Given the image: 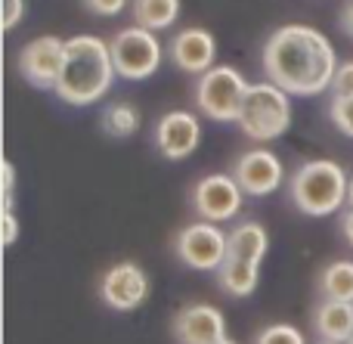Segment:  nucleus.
<instances>
[{
    "instance_id": "b1692460",
    "label": "nucleus",
    "mask_w": 353,
    "mask_h": 344,
    "mask_svg": "<svg viewBox=\"0 0 353 344\" xmlns=\"http://www.w3.org/2000/svg\"><path fill=\"white\" fill-rule=\"evenodd\" d=\"M81 3H84L87 10L93 12V16H105V19H112V16H121L124 6H128L130 0H81Z\"/></svg>"
},
{
    "instance_id": "473e14b6",
    "label": "nucleus",
    "mask_w": 353,
    "mask_h": 344,
    "mask_svg": "<svg viewBox=\"0 0 353 344\" xmlns=\"http://www.w3.org/2000/svg\"><path fill=\"white\" fill-rule=\"evenodd\" d=\"M347 344H353V335H350V338H347Z\"/></svg>"
},
{
    "instance_id": "dca6fc26",
    "label": "nucleus",
    "mask_w": 353,
    "mask_h": 344,
    "mask_svg": "<svg viewBox=\"0 0 353 344\" xmlns=\"http://www.w3.org/2000/svg\"><path fill=\"white\" fill-rule=\"evenodd\" d=\"M217 283L226 295L232 298H248L261 283V264L245 258H226L217 270Z\"/></svg>"
},
{
    "instance_id": "6e6552de",
    "label": "nucleus",
    "mask_w": 353,
    "mask_h": 344,
    "mask_svg": "<svg viewBox=\"0 0 353 344\" xmlns=\"http://www.w3.org/2000/svg\"><path fill=\"white\" fill-rule=\"evenodd\" d=\"M245 190L232 174H208L192 190V208L199 211L201 221L226 223L242 211Z\"/></svg>"
},
{
    "instance_id": "6ab92c4d",
    "label": "nucleus",
    "mask_w": 353,
    "mask_h": 344,
    "mask_svg": "<svg viewBox=\"0 0 353 344\" xmlns=\"http://www.w3.org/2000/svg\"><path fill=\"white\" fill-rule=\"evenodd\" d=\"M323 301H347L353 304V261H332L319 273Z\"/></svg>"
},
{
    "instance_id": "5701e85b",
    "label": "nucleus",
    "mask_w": 353,
    "mask_h": 344,
    "mask_svg": "<svg viewBox=\"0 0 353 344\" xmlns=\"http://www.w3.org/2000/svg\"><path fill=\"white\" fill-rule=\"evenodd\" d=\"M332 97H353V59L338 62V72L332 78Z\"/></svg>"
},
{
    "instance_id": "f3484780",
    "label": "nucleus",
    "mask_w": 353,
    "mask_h": 344,
    "mask_svg": "<svg viewBox=\"0 0 353 344\" xmlns=\"http://www.w3.org/2000/svg\"><path fill=\"white\" fill-rule=\"evenodd\" d=\"M270 248V236L267 230L257 221H242L230 230V248H226V258H245V261H257L261 264L263 254Z\"/></svg>"
},
{
    "instance_id": "cd10ccee",
    "label": "nucleus",
    "mask_w": 353,
    "mask_h": 344,
    "mask_svg": "<svg viewBox=\"0 0 353 344\" xmlns=\"http://www.w3.org/2000/svg\"><path fill=\"white\" fill-rule=\"evenodd\" d=\"M341 230H344V239H347L350 248H353V208H347L341 214Z\"/></svg>"
},
{
    "instance_id": "7c9ffc66",
    "label": "nucleus",
    "mask_w": 353,
    "mask_h": 344,
    "mask_svg": "<svg viewBox=\"0 0 353 344\" xmlns=\"http://www.w3.org/2000/svg\"><path fill=\"white\" fill-rule=\"evenodd\" d=\"M319 344H338V341H323V338H319Z\"/></svg>"
},
{
    "instance_id": "4468645a",
    "label": "nucleus",
    "mask_w": 353,
    "mask_h": 344,
    "mask_svg": "<svg viewBox=\"0 0 353 344\" xmlns=\"http://www.w3.org/2000/svg\"><path fill=\"white\" fill-rule=\"evenodd\" d=\"M168 56L180 72L189 74H205L208 68H214V59H217V41L208 28H183L174 34L171 47H168Z\"/></svg>"
},
{
    "instance_id": "c756f323",
    "label": "nucleus",
    "mask_w": 353,
    "mask_h": 344,
    "mask_svg": "<svg viewBox=\"0 0 353 344\" xmlns=\"http://www.w3.org/2000/svg\"><path fill=\"white\" fill-rule=\"evenodd\" d=\"M347 208H353V174H350V180H347Z\"/></svg>"
},
{
    "instance_id": "bb28decb",
    "label": "nucleus",
    "mask_w": 353,
    "mask_h": 344,
    "mask_svg": "<svg viewBox=\"0 0 353 344\" xmlns=\"http://www.w3.org/2000/svg\"><path fill=\"white\" fill-rule=\"evenodd\" d=\"M19 239V221L12 211H3V242L6 245H16Z\"/></svg>"
},
{
    "instance_id": "9b49d317",
    "label": "nucleus",
    "mask_w": 353,
    "mask_h": 344,
    "mask_svg": "<svg viewBox=\"0 0 353 344\" xmlns=\"http://www.w3.org/2000/svg\"><path fill=\"white\" fill-rule=\"evenodd\" d=\"M232 177L239 180V186L245 190V196H270L282 186L285 180V168H282L279 155L270 149H248L236 159L232 165Z\"/></svg>"
},
{
    "instance_id": "a878e982",
    "label": "nucleus",
    "mask_w": 353,
    "mask_h": 344,
    "mask_svg": "<svg viewBox=\"0 0 353 344\" xmlns=\"http://www.w3.org/2000/svg\"><path fill=\"white\" fill-rule=\"evenodd\" d=\"M12 199H16V168L12 161H3V211H12Z\"/></svg>"
},
{
    "instance_id": "aec40b11",
    "label": "nucleus",
    "mask_w": 353,
    "mask_h": 344,
    "mask_svg": "<svg viewBox=\"0 0 353 344\" xmlns=\"http://www.w3.org/2000/svg\"><path fill=\"white\" fill-rule=\"evenodd\" d=\"M99 124H103V130L109 136H115V140H124V136H134L137 130H140V109H137L134 103H112L103 109V115H99Z\"/></svg>"
},
{
    "instance_id": "0eeeda50",
    "label": "nucleus",
    "mask_w": 353,
    "mask_h": 344,
    "mask_svg": "<svg viewBox=\"0 0 353 344\" xmlns=\"http://www.w3.org/2000/svg\"><path fill=\"white\" fill-rule=\"evenodd\" d=\"M174 248H176V258H180L186 267L201 270V273H211V270L217 273L220 264L226 261L230 233H223L220 223L199 221V223H189V227L180 230Z\"/></svg>"
},
{
    "instance_id": "423d86ee",
    "label": "nucleus",
    "mask_w": 353,
    "mask_h": 344,
    "mask_svg": "<svg viewBox=\"0 0 353 344\" xmlns=\"http://www.w3.org/2000/svg\"><path fill=\"white\" fill-rule=\"evenodd\" d=\"M112 62H115L118 78L124 81H146L159 72L161 59H165V50L161 41L155 37V31L140 28V25H130L121 28L112 37Z\"/></svg>"
},
{
    "instance_id": "4be33fe9",
    "label": "nucleus",
    "mask_w": 353,
    "mask_h": 344,
    "mask_svg": "<svg viewBox=\"0 0 353 344\" xmlns=\"http://www.w3.org/2000/svg\"><path fill=\"white\" fill-rule=\"evenodd\" d=\"M254 344H307V341L294 326H288V323H276V326L263 329V332L254 338Z\"/></svg>"
},
{
    "instance_id": "1a4fd4ad",
    "label": "nucleus",
    "mask_w": 353,
    "mask_h": 344,
    "mask_svg": "<svg viewBox=\"0 0 353 344\" xmlns=\"http://www.w3.org/2000/svg\"><path fill=\"white\" fill-rule=\"evenodd\" d=\"M62 65H65V41L62 37H34L19 50V72L37 90H56Z\"/></svg>"
},
{
    "instance_id": "f257e3e1",
    "label": "nucleus",
    "mask_w": 353,
    "mask_h": 344,
    "mask_svg": "<svg viewBox=\"0 0 353 344\" xmlns=\"http://www.w3.org/2000/svg\"><path fill=\"white\" fill-rule=\"evenodd\" d=\"M263 72L267 81L292 97H316L332 90L338 72V56L332 41L313 25H282L263 43Z\"/></svg>"
},
{
    "instance_id": "f03ea898",
    "label": "nucleus",
    "mask_w": 353,
    "mask_h": 344,
    "mask_svg": "<svg viewBox=\"0 0 353 344\" xmlns=\"http://www.w3.org/2000/svg\"><path fill=\"white\" fill-rule=\"evenodd\" d=\"M115 62H112V47L99 41L97 34H78L65 41V65H62L56 97L68 105H93L112 90L115 81Z\"/></svg>"
},
{
    "instance_id": "393cba45",
    "label": "nucleus",
    "mask_w": 353,
    "mask_h": 344,
    "mask_svg": "<svg viewBox=\"0 0 353 344\" xmlns=\"http://www.w3.org/2000/svg\"><path fill=\"white\" fill-rule=\"evenodd\" d=\"M25 16V0H3V28L12 31Z\"/></svg>"
},
{
    "instance_id": "c85d7f7f",
    "label": "nucleus",
    "mask_w": 353,
    "mask_h": 344,
    "mask_svg": "<svg viewBox=\"0 0 353 344\" xmlns=\"http://www.w3.org/2000/svg\"><path fill=\"white\" fill-rule=\"evenodd\" d=\"M341 28L353 37V0H350L347 6H344V12H341Z\"/></svg>"
},
{
    "instance_id": "412c9836",
    "label": "nucleus",
    "mask_w": 353,
    "mask_h": 344,
    "mask_svg": "<svg viewBox=\"0 0 353 344\" xmlns=\"http://www.w3.org/2000/svg\"><path fill=\"white\" fill-rule=\"evenodd\" d=\"M329 118L344 136H350L353 140V97H332Z\"/></svg>"
},
{
    "instance_id": "20e7f679",
    "label": "nucleus",
    "mask_w": 353,
    "mask_h": 344,
    "mask_svg": "<svg viewBox=\"0 0 353 344\" xmlns=\"http://www.w3.org/2000/svg\"><path fill=\"white\" fill-rule=\"evenodd\" d=\"M239 128L245 130L248 140L257 143L279 140L292 128V93L276 87L273 81L251 84L242 105V115H239Z\"/></svg>"
},
{
    "instance_id": "2f4dec72",
    "label": "nucleus",
    "mask_w": 353,
    "mask_h": 344,
    "mask_svg": "<svg viewBox=\"0 0 353 344\" xmlns=\"http://www.w3.org/2000/svg\"><path fill=\"white\" fill-rule=\"evenodd\" d=\"M220 344H236V341H230V338H226V341H220Z\"/></svg>"
},
{
    "instance_id": "ddd939ff",
    "label": "nucleus",
    "mask_w": 353,
    "mask_h": 344,
    "mask_svg": "<svg viewBox=\"0 0 353 344\" xmlns=\"http://www.w3.org/2000/svg\"><path fill=\"white\" fill-rule=\"evenodd\" d=\"M176 344H220L226 341V320L214 304H186L174 316Z\"/></svg>"
},
{
    "instance_id": "39448f33",
    "label": "nucleus",
    "mask_w": 353,
    "mask_h": 344,
    "mask_svg": "<svg viewBox=\"0 0 353 344\" xmlns=\"http://www.w3.org/2000/svg\"><path fill=\"white\" fill-rule=\"evenodd\" d=\"M248 81L232 65H214L205 74H199L195 84V105L211 121H236L242 115L245 97H248Z\"/></svg>"
},
{
    "instance_id": "a211bd4d",
    "label": "nucleus",
    "mask_w": 353,
    "mask_h": 344,
    "mask_svg": "<svg viewBox=\"0 0 353 344\" xmlns=\"http://www.w3.org/2000/svg\"><path fill=\"white\" fill-rule=\"evenodd\" d=\"M134 22L149 31H165L180 19V0H134Z\"/></svg>"
},
{
    "instance_id": "9d476101",
    "label": "nucleus",
    "mask_w": 353,
    "mask_h": 344,
    "mask_svg": "<svg viewBox=\"0 0 353 344\" xmlns=\"http://www.w3.org/2000/svg\"><path fill=\"white\" fill-rule=\"evenodd\" d=\"M99 298L109 304L112 310H137L146 304L149 298V276L140 264L134 261H121V264L109 267L99 279Z\"/></svg>"
},
{
    "instance_id": "2eb2a0df",
    "label": "nucleus",
    "mask_w": 353,
    "mask_h": 344,
    "mask_svg": "<svg viewBox=\"0 0 353 344\" xmlns=\"http://www.w3.org/2000/svg\"><path fill=\"white\" fill-rule=\"evenodd\" d=\"M313 326H316V332H319L323 341L347 344V338L353 335V304H347V301H323L316 307Z\"/></svg>"
},
{
    "instance_id": "7ed1b4c3",
    "label": "nucleus",
    "mask_w": 353,
    "mask_h": 344,
    "mask_svg": "<svg viewBox=\"0 0 353 344\" xmlns=\"http://www.w3.org/2000/svg\"><path fill=\"white\" fill-rule=\"evenodd\" d=\"M347 174L338 161L313 159L304 161L288 180V192L298 211L307 217H329L347 205Z\"/></svg>"
},
{
    "instance_id": "f8f14e48",
    "label": "nucleus",
    "mask_w": 353,
    "mask_h": 344,
    "mask_svg": "<svg viewBox=\"0 0 353 344\" xmlns=\"http://www.w3.org/2000/svg\"><path fill=\"white\" fill-rule=\"evenodd\" d=\"M201 143V124L192 112H165L155 124V149H159L165 159L183 161L199 149Z\"/></svg>"
}]
</instances>
